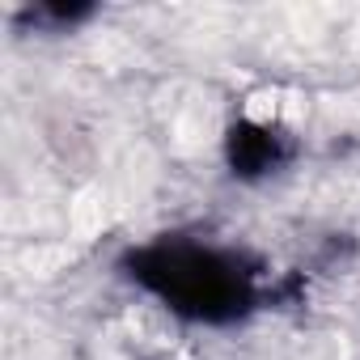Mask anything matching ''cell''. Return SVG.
<instances>
[{"label":"cell","mask_w":360,"mask_h":360,"mask_svg":"<svg viewBox=\"0 0 360 360\" xmlns=\"http://www.w3.org/2000/svg\"><path fill=\"white\" fill-rule=\"evenodd\" d=\"M115 271L169 318L204 330L246 326L280 297V276L263 250L204 229H165L131 242Z\"/></svg>","instance_id":"obj_1"},{"label":"cell","mask_w":360,"mask_h":360,"mask_svg":"<svg viewBox=\"0 0 360 360\" xmlns=\"http://www.w3.org/2000/svg\"><path fill=\"white\" fill-rule=\"evenodd\" d=\"M221 157L233 183L259 187L288 174L301 157V136L267 115H233L221 136Z\"/></svg>","instance_id":"obj_2"},{"label":"cell","mask_w":360,"mask_h":360,"mask_svg":"<svg viewBox=\"0 0 360 360\" xmlns=\"http://www.w3.org/2000/svg\"><path fill=\"white\" fill-rule=\"evenodd\" d=\"M98 18V5H81V0H39V5H22L13 13L18 30H34V34H72L85 22Z\"/></svg>","instance_id":"obj_3"}]
</instances>
